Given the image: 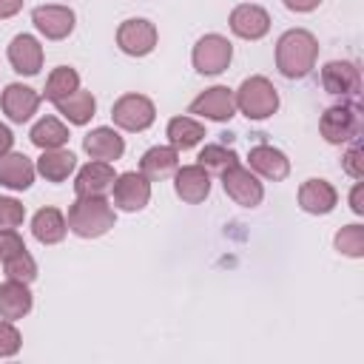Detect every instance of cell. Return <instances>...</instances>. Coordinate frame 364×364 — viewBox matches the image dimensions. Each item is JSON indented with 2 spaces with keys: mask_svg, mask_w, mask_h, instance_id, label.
Listing matches in <instances>:
<instances>
[{
  "mask_svg": "<svg viewBox=\"0 0 364 364\" xmlns=\"http://www.w3.org/2000/svg\"><path fill=\"white\" fill-rule=\"evenodd\" d=\"M318 40L307 28H290L276 43V68L287 80H301L316 68Z\"/></svg>",
  "mask_w": 364,
  "mask_h": 364,
  "instance_id": "6da1fadb",
  "label": "cell"
},
{
  "mask_svg": "<svg viewBox=\"0 0 364 364\" xmlns=\"http://www.w3.org/2000/svg\"><path fill=\"white\" fill-rule=\"evenodd\" d=\"M68 230L80 239H100L105 236L114 222H117V213L111 208V202L105 196H77L71 205H68Z\"/></svg>",
  "mask_w": 364,
  "mask_h": 364,
  "instance_id": "7a4b0ae2",
  "label": "cell"
},
{
  "mask_svg": "<svg viewBox=\"0 0 364 364\" xmlns=\"http://www.w3.org/2000/svg\"><path fill=\"white\" fill-rule=\"evenodd\" d=\"M233 100H236V111H242L253 122L267 119V117H273L279 111V91L262 74L242 80V85L233 91Z\"/></svg>",
  "mask_w": 364,
  "mask_h": 364,
  "instance_id": "3957f363",
  "label": "cell"
},
{
  "mask_svg": "<svg viewBox=\"0 0 364 364\" xmlns=\"http://www.w3.org/2000/svg\"><path fill=\"white\" fill-rule=\"evenodd\" d=\"M318 131L330 145H344L353 142L361 131V117H358V105L355 102H341V105H330L321 119H318Z\"/></svg>",
  "mask_w": 364,
  "mask_h": 364,
  "instance_id": "277c9868",
  "label": "cell"
},
{
  "mask_svg": "<svg viewBox=\"0 0 364 364\" xmlns=\"http://www.w3.org/2000/svg\"><path fill=\"white\" fill-rule=\"evenodd\" d=\"M233 60V46L228 37L222 34H205L196 40L193 51H191V63L199 74L205 77H213V74H222Z\"/></svg>",
  "mask_w": 364,
  "mask_h": 364,
  "instance_id": "5b68a950",
  "label": "cell"
},
{
  "mask_svg": "<svg viewBox=\"0 0 364 364\" xmlns=\"http://www.w3.org/2000/svg\"><path fill=\"white\" fill-rule=\"evenodd\" d=\"M111 117H114V125L122 128V131H145L154 125L156 119V108L154 102L145 97V94H122L114 108H111Z\"/></svg>",
  "mask_w": 364,
  "mask_h": 364,
  "instance_id": "8992f818",
  "label": "cell"
},
{
  "mask_svg": "<svg viewBox=\"0 0 364 364\" xmlns=\"http://www.w3.org/2000/svg\"><path fill=\"white\" fill-rule=\"evenodd\" d=\"M156 40H159V31L145 17H128L117 28V46L128 57H145V54H151L156 48Z\"/></svg>",
  "mask_w": 364,
  "mask_h": 364,
  "instance_id": "52a82bcc",
  "label": "cell"
},
{
  "mask_svg": "<svg viewBox=\"0 0 364 364\" xmlns=\"http://www.w3.org/2000/svg\"><path fill=\"white\" fill-rule=\"evenodd\" d=\"M219 176H222L225 193H228L236 205H242V208H256V205L264 199V188H262L259 176H256L250 168H245V165L236 162V165H230L228 171H222Z\"/></svg>",
  "mask_w": 364,
  "mask_h": 364,
  "instance_id": "ba28073f",
  "label": "cell"
},
{
  "mask_svg": "<svg viewBox=\"0 0 364 364\" xmlns=\"http://www.w3.org/2000/svg\"><path fill=\"white\" fill-rule=\"evenodd\" d=\"M111 193H114V205L119 210H128V213L142 210L151 202V179L139 171H125L114 179Z\"/></svg>",
  "mask_w": 364,
  "mask_h": 364,
  "instance_id": "9c48e42d",
  "label": "cell"
},
{
  "mask_svg": "<svg viewBox=\"0 0 364 364\" xmlns=\"http://www.w3.org/2000/svg\"><path fill=\"white\" fill-rule=\"evenodd\" d=\"M188 114H196V117H205V119H213V122H228L236 114L233 91L228 85H210L196 100H191Z\"/></svg>",
  "mask_w": 364,
  "mask_h": 364,
  "instance_id": "30bf717a",
  "label": "cell"
},
{
  "mask_svg": "<svg viewBox=\"0 0 364 364\" xmlns=\"http://www.w3.org/2000/svg\"><path fill=\"white\" fill-rule=\"evenodd\" d=\"M321 85L333 97H350L355 100L361 91V71L350 60H330L321 68Z\"/></svg>",
  "mask_w": 364,
  "mask_h": 364,
  "instance_id": "8fae6325",
  "label": "cell"
},
{
  "mask_svg": "<svg viewBox=\"0 0 364 364\" xmlns=\"http://www.w3.org/2000/svg\"><path fill=\"white\" fill-rule=\"evenodd\" d=\"M40 102H43V94H37L34 88H28V85H23V82H9V85L3 88V94H0V108H3V114H6L11 122H17V125L28 122V119L37 114Z\"/></svg>",
  "mask_w": 364,
  "mask_h": 364,
  "instance_id": "7c38bea8",
  "label": "cell"
},
{
  "mask_svg": "<svg viewBox=\"0 0 364 364\" xmlns=\"http://www.w3.org/2000/svg\"><path fill=\"white\" fill-rule=\"evenodd\" d=\"M74 11L68 6L60 3H48V6H37L31 11V23L34 28L46 37V40H65L74 31Z\"/></svg>",
  "mask_w": 364,
  "mask_h": 364,
  "instance_id": "4fadbf2b",
  "label": "cell"
},
{
  "mask_svg": "<svg viewBox=\"0 0 364 364\" xmlns=\"http://www.w3.org/2000/svg\"><path fill=\"white\" fill-rule=\"evenodd\" d=\"M173 191L182 202L199 205L210 193V173L196 162V165H182L173 171Z\"/></svg>",
  "mask_w": 364,
  "mask_h": 364,
  "instance_id": "5bb4252c",
  "label": "cell"
},
{
  "mask_svg": "<svg viewBox=\"0 0 364 364\" xmlns=\"http://www.w3.org/2000/svg\"><path fill=\"white\" fill-rule=\"evenodd\" d=\"M230 31L242 40H262L270 31V14L256 3H239L230 11Z\"/></svg>",
  "mask_w": 364,
  "mask_h": 364,
  "instance_id": "9a60e30c",
  "label": "cell"
},
{
  "mask_svg": "<svg viewBox=\"0 0 364 364\" xmlns=\"http://www.w3.org/2000/svg\"><path fill=\"white\" fill-rule=\"evenodd\" d=\"M6 54H9V63H11V68L17 74L34 77L43 68V46H40V40L34 34H17V37H11Z\"/></svg>",
  "mask_w": 364,
  "mask_h": 364,
  "instance_id": "2e32d148",
  "label": "cell"
},
{
  "mask_svg": "<svg viewBox=\"0 0 364 364\" xmlns=\"http://www.w3.org/2000/svg\"><path fill=\"white\" fill-rule=\"evenodd\" d=\"M247 165H250V171H253L256 176L270 179V182H282V179H287V173H290V159H287V154L279 151V148H273V145H256V148H250Z\"/></svg>",
  "mask_w": 364,
  "mask_h": 364,
  "instance_id": "e0dca14e",
  "label": "cell"
},
{
  "mask_svg": "<svg viewBox=\"0 0 364 364\" xmlns=\"http://www.w3.org/2000/svg\"><path fill=\"white\" fill-rule=\"evenodd\" d=\"M117 173H114V165L111 162H100V159H91L88 165H82L77 171V179H74V193L77 196H105L114 185Z\"/></svg>",
  "mask_w": 364,
  "mask_h": 364,
  "instance_id": "ac0fdd59",
  "label": "cell"
},
{
  "mask_svg": "<svg viewBox=\"0 0 364 364\" xmlns=\"http://www.w3.org/2000/svg\"><path fill=\"white\" fill-rule=\"evenodd\" d=\"M82 151H85L91 159L117 162V159L125 154V139L119 136L117 128L100 125V128H94V131H88V134L82 136Z\"/></svg>",
  "mask_w": 364,
  "mask_h": 364,
  "instance_id": "d6986e66",
  "label": "cell"
},
{
  "mask_svg": "<svg viewBox=\"0 0 364 364\" xmlns=\"http://www.w3.org/2000/svg\"><path fill=\"white\" fill-rule=\"evenodd\" d=\"M338 205V191L327 179H304L299 188V208L313 216H324Z\"/></svg>",
  "mask_w": 364,
  "mask_h": 364,
  "instance_id": "ffe728a7",
  "label": "cell"
},
{
  "mask_svg": "<svg viewBox=\"0 0 364 364\" xmlns=\"http://www.w3.org/2000/svg\"><path fill=\"white\" fill-rule=\"evenodd\" d=\"M37 176V168L34 162L26 156V154H0V185L9 188V191H26L31 188Z\"/></svg>",
  "mask_w": 364,
  "mask_h": 364,
  "instance_id": "44dd1931",
  "label": "cell"
},
{
  "mask_svg": "<svg viewBox=\"0 0 364 364\" xmlns=\"http://www.w3.org/2000/svg\"><path fill=\"white\" fill-rule=\"evenodd\" d=\"M31 293H28V284L23 282H14V279H6L0 284V318H9V321H20L23 316L31 313Z\"/></svg>",
  "mask_w": 364,
  "mask_h": 364,
  "instance_id": "7402d4cb",
  "label": "cell"
},
{
  "mask_svg": "<svg viewBox=\"0 0 364 364\" xmlns=\"http://www.w3.org/2000/svg\"><path fill=\"white\" fill-rule=\"evenodd\" d=\"M31 233L40 245H57L65 239L68 233V222L65 213L60 208H40L31 219Z\"/></svg>",
  "mask_w": 364,
  "mask_h": 364,
  "instance_id": "603a6c76",
  "label": "cell"
},
{
  "mask_svg": "<svg viewBox=\"0 0 364 364\" xmlns=\"http://www.w3.org/2000/svg\"><path fill=\"white\" fill-rule=\"evenodd\" d=\"M34 168L46 182H65L77 171V156L65 148H51V151H43Z\"/></svg>",
  "mask_w": 364,
  "mask_h": 364,
  "instance_id": "cb8c5ba5",
  "label": "cell"
},
{
  "mask_svg": "<svg viewBox=\"0 0 364 364\" xmlns=\"http://www.w3.org/2000/svg\"><path fill=\"white\" fill-rule=\"evenodd\" d=\"M179 168V151L173 145H154L139 159V173L148 179H162Z\"/></svg>",
  "mask_w": 364,
  "mask_h": 364,
  "instance_id": "d4e9b609",
  "label": "cell"
},
{
  "mask_svg": "<svg viewBox=\"0 0 364 364\" xmlns=\"http://www.w3.org/2000/svg\"><path fill=\"white\" fill-rule=\"evenodd\" d=\"M54 105H57V111H60L71 125H85V122H91V117L97 114V97H94L91 91H85V88H77L74 94L63 97V100L54 102Z\"/></svg>",
  "mask_w": 364,
  "mask_h": 364,
  "instance_id": "484cf974",
  "label": "cell"
},
{
  "mask_svg": "<svg viewBox=\"0 0 364 364\" xmlns=\"http://www.w3.org/2000/svg\"><path fill=\"white\" fill-rule=\"evenodd\" d=\"M165 136L176 151H188L205 139V125L193 117H173L165 128Z\"/></svg>",
  "mask_w": 364,
  "mask_h": 364,
  "instance_id": "4316f807",
  "label": "cell"
},
{
  "mask_svg": "<svg viewBox=\"0 0 364 364\" xmlns=\"http://www.w3.org/2000/svg\"><path fill=\"white\" fill-rule=\"evenodd\" d=\"M28 139H31L40 151L63 148V145L68 142V128H65V122H60L57 117H40V119L31 125Z\"/></svg>",
  "mask_w": 364,
  "mask_h": 364,
  "instance_id": "83f0119b",
  "label": "cell"
},
{
  "mask_svg": "<svg viewBox=\"0 0 364 364\" xmlns=\"http://www.w3.org/2000/svg\"><path fill=\"white\" fill-rule=\"evenodd\" d=\"M77 88H80V74H77L74 68H68V65H57V68L48 74V80H46L43 97H46L48 102H60L63 97L74 94Z\"/></svg>",
  "mask_w": 364,
  "mask_h": 364,
  "instance_id": "f1b7e54d",
  "label": "cell"
},
{
  "mask_svg": "<svg viewBox=\"0 0 364 364\" xmlns=\"http://www.w3.org/2000/svg\"><path fill=\"white\" fill-rule=\"evenodd\" d=\"M336 250L341 256H350V259H361L364 256V225L353 222V225H344L338 233H336Z\"/></svg>",
  "mask_w": 364,
  "mask_h": 364,
  "instance_id": "f546056e",
  "label": "cell"
},
{
  "mask_svg": "<svg viewBox=\"0 0 364 364\" xmlns=\"http://www.w3.org/2000/svg\"><path fill=\"white\" fill-rule=\"evenodd\" d=\"M239 162V156H236V151H230V148H225V145H205L202 151H199V165L210 173H222V171H228L230 165H236Z\"/></svg>",
  "mask_w": 364,
  "mask_h": 364,
  "instance_id": "4dcf8cb0",
  "label": "cell"
},
{
  "mask_svg": "<svg viewBox=\"0 0 364 364\" xmlns=\"http://www.w3.org/2000/svg\"><path fill=\"white\" fill-rule=\"evenodd\" d=\"M3 267H6V279L23 282V284H31V282L37 279V262H34V256H31L28 250L14 253L11 259L3 262Z\"/></svg>",
  "mask_w": 364,
  "mask_h": 364,
  "instance_id": "1f68e13d",
  "label": "cell"
},
{
  "mask_svg": "<svg viewBox=\"0 0 364 364\" xmlns=\"http://www.w3.org/2000/svg\"><path fill=\"white\" fill-rule=\"evenodd\" d=\"M23 219H26V208H23V202H17L14 196H0V230L20 228Z\"/></svg>",
  "mask_w": 364,
  "mask_h": 364,
  "instance_id": "d6a6232c",
  "label": "cell"
},
{
  "mask_svg": "<svg viewBox=\"0 0 364 364\" xmlns=\"http://www.w3.org/2000/svg\"><path fill=\"white\" fill-rule=\"evenodd\" d=\"M341 168L344 173H350L353 179H364V148H361V139L355 136L347 148V154L341 156Z\"/></svg>",
  "mask_w": 364,
  "mask_h": 364,
  "instance_id": "836d02e7",
  "label": "cell"
},
{
  "mask_svg": "<svg viewBox=\"0 0 364 364\" xmlns=\"http://www.w3.org/2000/svg\"><path fill=\"white\" fill-rule=\"evenodd\" d=\"M20 344H23V336H20V330L14 327V321L0 318V358L14 355V353L20 350Z\"/></svg>",
  "mask_w": 364,
  "mask_h": 364,
  "instance_id": "e575fe53",
  "label": "cell"
},
{
  "mask_svg": "<svg viewBox=\"0 0 364 364\" xmlns=\"http://www.w3.org/2000/svg\"><path fill=\"white\" fill-rule=\"evenodd\" d=\"M20 250H26V242H23V236L17 233V228L0 230V262L11 259V256L20 253Z\"/></svg>",
  "mask_w": 364,
  "mask_h": 364,
  "instance_id": "d590c367",
  "label": "cell"
},
{
  "mask_svg": "<svg viewBox=\"0 0 364 364\" xmlns=\"http://www.w3.org/2000/svg\"><path fill=\"white\" fill-rule=\"evenodd\" d=\"M350 210H353L355 216L364 213V182H361V179H355V185H353V191H350Z\"/></svg>",
  "mask_w": 364,
  "mask_h": 364,
  "instance_id": "8d00e7d4",
  "label": "cell"
},
{
  "mask_svg": "<svg viewBox=\"0 0 364 364\" xmlns=\"http://www.w3.org/2000/svg\"><path fill=\"white\" fill-rule=\"evenodd\" d=\"M284 6H287L290 11H296V14H307V11L318 9L321 0H284Z\"/></svg>",
  "mask_w": 364,
  "mask_h": 364,
  "instance_id": "74e56055",
  "label": "cell"
},
{
  "mask_svg": "<svg viewBox=\"0 0 364 364\" xmlns=\"http://www.w3.org/2000/svg\"><path fill=\"white\" fill-rule=\"evenodd\" d=\"M20 9H23V0H0V20L14 17Z\"/></svg>",
  "mask_w": 364,
  "mask_h": 364,
  "instance_id": "f35d334b",
  "label": "cell"
},
{
  "mask_svg": "<svg viewBox=\"0 0 364 364\" xmlns=\"http://www.w3.org/2000/svg\"><path fill=\"white\" fill-rule=\"evenodd\" d=\"M11 145H14V134H11V128H9V125H3V122H0V154H9V151H11Z\"/></svg>",
  "mask_w": 364,
  "mask_h": 364,
  "instance_id": "ab89813d",
  "label": "cell"
}]
</instances>
